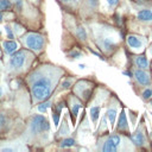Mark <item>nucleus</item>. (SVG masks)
<instances>
[{
	"label": "nucleus",
	"mask_w": 152,
	"mask_h": 152,
	"mask_svg": "<svg viewBox=\"0 0 152 152\" xmlns=\"http://www.w3.org/2000/svg\"><path fill=\"white\" fill-rule=\"evenodd\" d=\"M56 80L53 76V69L48 70H38L31 77L30 89L31 95L34 102L45 101L51 95Z\"/></svg>",
	"instance_id": "obj_1"
},
{
	"label": "nucleus",
	"mask_w": 152,
	"mask_h": 152,
	"mask_svg": "<svg viewBox=\"0 0 152 152\" xmlns=\"http://www.w3.org/2000/svg\"><path fill=\"white\" fill-rule=\"evenodd\" d=\"M23 45L28 49V50H32L33 52H39L44 49V45H45V38L39 34V33H36V32H30V33H26L25 36H23L20 38Z\"/></svg>",
	"instance_id": "obj_2"
},
{
	"label": "nucleus",
	"mask_w": 152,
	"mask_h": 152,
	"mask_svg": "<svg viewBox=\"0 0 152 152\" xmlns=\"http://www.w3.org/2000/svg\"><path fill=\"white\" fill-rule=\"evenodd\" d=\"M31 57V53H28L26 50H19L14 51L13 55L10 57L8 66L12 71H19L23 70L24 66L28 63V58Z\"/></svg>",
	"instance_id": "obj_3"
},
{
	"label": "nucleus",
	"mask_w": 152,
	"mask_h": 152,
	"mask_svg": "<svg viewBox=\"0 0 152 152\" xmlns=\"http://www.w3.org/2000/svg\"><path fill=\"white\" fill-rule=\"evenodd\" d=\"M28 125H30V132L34 135L46 133L50 129V125H49L48 119L44 115H39V114L31 116Z\"/></svg>",
	"instance_id": "obj_4"
},
{
	"label": "nucleus",
	"mask_w": 152,
	"mask_h": 152,
	"mask_svg": "<svg viewBox=\"0 0 152 152\" xmlns=\"http://www.w3.org/2000/svg\"><path fill=\"white\" fill-rule=\"evenodd\" d=\"M122 138L119 134H112L106 137L102 140L100 150L103 152H116L120 150V145L122 144Z\"/></svg>",
	"instance_id": "obj_5"
},
{
	"label": "nucleus",
	"mask_w": 152,
	"mask_h": 152,
	"mask_svg": "<svg viewBox=\"0 0 152 152\" xmlns=\"http://www.w3.org/2000/svg\"><path fill=\"white\" fill-rule=\"evenodd\" d=\"M126 42H127V45L131 48V50L137 51V52H141L146 44L145 38L135 36V34H128L126 38Z\"/></svg>",
	"instance_id": "obj_6"
},
{
	"label": "nucleus",
	"mask_w": 152,
	"mask_h": 152,
	"mask_svg": "<svg viewBox=\"0 0 152 152\" xmlns=\"http://www.w3.org/2000/svg\"><path fill=\"white\" fill-rule=\"evenodd\" d=\"M91 88H93V84L87 82V81H82L80 83L76 84L75 87V93L76 95H78L80 97H82L83 100H88L90 94H91Z\"/></svg>",
	"instance_id": "obj_7"
},
{
	"label": "nucleus",
	"mask_w": 152,
	"mask_h": 152,
	"mask_svg": "<svg viewBox=\"0 0 152 152\" xmlns=\"http://www.w3.org/2000/svg\"><path fill=\"white\" fill-rule=\"evenodd\" d=\"M99 45L102 48L103 51L110 52L116 48V40L113 36H104L102 37L101 42H99Z\"/></svg>",
	"instance_id": "obj_8"
},
{
	"label": "nucleus",
	"mask_w": 152,
	"mask_h": 152,
	"mask_svg": "<svg viewBox=\"0 0 152 152\" xmlns=\"http://www.w3.org/2000/svg\"><path fill=\"white\" fill-rule=\"evenodd\" d=\"M134 78L139 84H142V86H148L151 82L150 74L146 72L144 69H139V68L134 71Z\"/></svg>",
	"instance_id": "obj_9"
},
{
	"label": "nucleus",
	"mask_w": 152,
	"mask_h": 152,
	"mask_svg": "<svg viewBox=\"0 0 152 152\" xmlns=\"http://www.w3.org/2000/svg\"><path fill=\"white\" fill-rule=\"evenodd\" d=\"M131 140L134 145H137L138 147H142L146 145V138L144 135V133L141 131H137L131 135Z\"/></svg>",
	"instance_id": "obj_10"
},
{
	"label": "nucleus",
	"mask_w": 152,
	"mask_h": 152,
	"mask_svg": "<svg viewBox=\"0 0 152 152\" xmlns=\"http://www.w3.org/2000/svg\"><path fill=\"white\" fill-rule=\"evenodd\" d=\"M137 19L144 23H152V10L144 8L137 13Z\"/></svg>",
	"instance_id": "obj_11"
},
{
	"label": "nucleus",
	"mask_w": 152,
	"mask_h": 152,
	"mask_svg": "<svg viewBox=\"0 0 152 152\" xmlns=\"http://www.w3.org/2000/svg\"><path fill=\"white\" fill-rule=\"evenodd\" d=\"M2 48H4L5 53L11 55V53H13L14 51H17L18 44H17L14 40H12V39H10V40H4V42H2Z\"/></svg>",
	"instance_id": "obj_12"
},
{
	"label": "nucleus",
	"mask_w": 152,
	"mask_h": 152,
	"mask_svg": "<svg viewBox=\"0 0 152 152\" xmlns=\"http://www.w3.org/2000/svg\"><path fill=\"white\" fill-rule=\"evenodd\" d=\"M118 131L119 132H128V124H127V119H126V114L122 110L120 113L119 120H118Z\"/></svg>",
	"instance_id": "obj_13"
},
{
	"label": "nucleus",
	"mask_w": 152,
	"mask_h": 152,
	"mask_svg": "<svg viewBox=\"0 0 152 152\" xmlns=\"http://www.w3.org/2000/svg\"><path fill=\"white\" fill-rule=\"evenodd\" d=\"M134 63L135 65L139 68V69H144L146 70L148 66H150V63H148V59L144 56V55H138L134 57Z\"/></svg>",
	"instance_id": "obj_14"
},
{
	"label": "nucleus",
	"mask_w": 152,
	"mask_h": 152,
	"mask_svg": "<svg viewBox=\"0 0 152 152\" xmlns=\"http://www.w3.org/2000/svg\"><path fill=\"white\" fill-rule=\"evenodd\" d=\"M116 113H118V109H116V106L113 104L108 108L107 110V118H108V121L110 125H114V121H115V118H116Z\"/></svg>",
	"instance_id": "obj_15"
},
{
	"label": "nucleus",
	"mask_w": 152,
	"mask_h": 152,
	"mask_svg": "<svg viewBox=\"0 0 152 152\" xmlns=\"http://www.w3.org/2000/svg\"><path fill=\"white\" fill-rule=\"evenodd\" d=\"M80 108H81V102L77 101L76 99H71V100H70V109H71V113H72V115H74L75 118L77 116Z\"/></svg>",
	"instance_id": "obj_16"
},
{
	"label": "nucleus",
	"mask_w": 152,
	"mask_h": 152,
	"mask_svg": "<svg viewBox=\"0 0 152 152\" xmlns=\"http://www.w3.org/2000/svg\"><path fill=\"white\" fill-rule=\"evenodd\" d=\"M89 115H90L93 122L96 124V121H97V119H99V115H100V107H99V106H93V107H90V109H89Z\"/></svg>",
	"instance_id": "obj_17"
},
{
	"label": "nucleus",
	"mask_w": 152,
	"mask_h": 152,
	"mask_svg": "<svg viewBox=\"0 0 152 152\" xmlns=\"http://www.w3.org/2000/svg\"><path fill=\"white\" fill-rule=\"evenodd\" d=\"M62 108H63L62 103H58V104H56V106L53 107V109H52V116H53L55 125H58V121H59V113H61Z\"/></svg>",
	"instance_id": "obj_18"
},
{
	"label": "nucleus",
	"mask_w": 152,
	"mask_h": 152,
	"mask_svg": "<svg viewBox=\"0 0 152 152\" xmlns=\"http://www.w3.org/2000/svg\"><path fill=\"white\" fill-rule=\"evenodd\" d=\"M8 125V119L4 113H0V131L5 129Z\"/></svg>",
	"instance_id": "obj_19"
},
{
	"label": "nucleus",
	"mask_w": 152,
	"mask_h": 152,
	"mask_svg": "<svg viewBox=\"0 0 152 152\" xmlns=\"http://www.w3.org/2000/svg\"><path fill=\"white\" fill-rule=\"evenodd\" d=\"M75 145V140L72 138H66L61 141V147H71Z\"/></svg>",
	"instance_id": "obj_20"
},
{
	"label": "nucleus",
	"mask_w": 152,
	"mask_h": 152,
	"mask_svg": "<svg viewBox=\"0 0 152 152\" xmlns=\"http://www.w3.org/2000/svg\"><path fill=\"white\" fill-rule=\"evenodd\" d=\"M50 104H51V102H50V101H45V102H42L40 104H38L37 109H38V112H40V113H45V112H46V109L50 107Z\"/></svg>",
	"instance_id": "obj_21"
},
{
	"label": "nucleus",
	"mask_w": 152,
	"mask_h": 152,
	"mask_svg": "<svg viewBox=\"0 0 152 152\" xmlns=\"http://www.w3.org/2000/svg\"><path fill=\"white\" fill-rule=\"evenodd\" d=\"M11 7V1L10 0H0V12L1 11H7Z\"/></svg>",
	"instance_id": "obj_22"
},
{
	"label": "nucleus",
	"mask_w": 152,
	"mask_h": 152,
	"mask_svg": "<svg viewBox=\"0 0 152 152\" xmlns=\"http://www.w3.org/2000/svg\"><path fill=\"white\" fill-rule=\"evenodd\" d=\"M77 37H78L81 40H86V38H87V33H86V30H84L82 26H80V27L77 28Z\"/></svg>",
	"instance_id": "obj_23"
},
{
	"label": "nucleus",
	"mask_w": 152,
	"mask_h": 152,
	"mask_svg": "<svg viewBox=\"0 0 152 152\" xmlns=\"http://www.w3.org/2000/svg\"><path fill=\"white\" fill-rule=\"evenodd\" d=\"M151 96H152V89H151V88L145 89V90L142 91V94H141V97H142L144 100H148Z\"/></svg>",
	"instance_id": "obj_24"
},
{
	"label": "nucleus",
	"mask_w": 152,
	"mask_h": 152,
	"mask_svg": "<svg viewBox=\"0 0 152 152\" xmlns=\"http://www.w3.org/2000/svg\"><path fill=\"white\" fill-rule=\"evenodd\" d=\"M81 57V52H78V51H76V50H74V51H71L70 53H69V58L70 59H77V58H80Z\"/></svg>",
	"instance_id": "obj_25"
},
{
	"label": "nucleus",
	"mask_w": 152,
	"mask_h": 152,
	"mask_svg": "<svg viewBox=\"0 0 152 152\" xmlns=\"http://www.w3.org/2000/svg\"><path fill=\"white\" fill-rule=\"evenodd\" d=\"M5 31H6L7 38H10V39H13V38H14V34H13V32H12V30H11V27H10L8 25L5 26Z\"/></svg>",
	"instance_id": "obj_26"
},
{
	"label": "nucleus",
	"mask_w": 152,
	"mask_h": 152,
	"mask_svg": "<svg viewBox=\"0 0 152 152\" xmlns=\"http://www.w3.org/2000/svg\"><path fill=\"white\" fill-rule=\"evenodd\" d=\"M71 83H72V80H71V78L65 80V81L62 83V89H68V88H70Z\"/></svg>",
	"instance_id": "obj_27"
},
{
	"label": "nucleus",
	"mask_w": 152,
	"mask_h": 152,
	"mask_svg": "<svg viewBox=\"0 0 152 152\" xmlns=\"http://www.w3.org/2000/svg\"><path fill=\"white\" fill-rule=\"evenodd\" d=\"M107 4L109 7H115L119 4V0H107Z\"/></svg>",
	"instance_id": "obj_28"
},
{
	"label": "nucleus",
	"mask_w": 152,
	"mask_h": 152,
	"mask_svg": "<svg viewBox=\"0 0 152 152\" xmlns=\"http://www.w3.org/2000/svg\"><path fill=\"white\" fill-rule=\"evenodd\" d=\"M13 30H15V32H18V33H20V32L24 31V28L20 25H18V24H13Z\"/></svg>",
	"instance_id": "obj_29"
},
{
	"label": "nucleus",
	"mask_w": 152,
	"mask_h": 152,
	"mask_svg": "<svg viewBox=\"0 0 152 152\" xmlns=\"http://www.w3.org/2000/svg\"><path fill=\"white\" fill-rule=\"evenodd\" d=\"M97 2H99V0H88V4H89L90 7H95V6H97Z\"/></svg>",
	"instance_id": "obj_30"
},
{
	"label": "nucleus",
	"mask_w": 152,
	"mask_h": 152,
	"mask_svg": "<svg viewBox=\"0 0 152 152\" xmlns=\"http://www.w3.org/2000/svg\"><path fill=\"white\" fill-rule=\"evenodd\" d=\"M147 53H148V55H150V56L152 57V44H151V46H150V48L147 49Z\"/></svg>",
	"instance_id": "obj_31"
},
{
	"label": "nucleus",
	"mask_w": 152,
	"mask_h": 152,
	"mask_svg": "<svg viewBox=\"0 0 152 152\" xmlns=\"http://www.w3.org/2000/svg\"><path fill=\"white\" fill-rule=\"evenodd\" d=\"M124 74H125V75H127L128 77H132V74H131L129 71H124Z\"/></svg>",
	"instance_id": "obj_32"
},
{
	"label": "nucleus",
	"mask_w": 152,
	"mask_h": 152,
	"mask_svg": "<svg viewBox=\"0 0 152 152\" xmlns=\"http://www.w3.org/2000/svg\"><path fill=\"white\" fill-rule=\"evenodd\" d=\"M2 96H4V91H2V88L0 87V99H1Z\"/></svg>",
	"instance_id": "obj_33"
},
{
	"label": "nucleus",
	"mask_w": 152,
	"mask_h": 152,
	"mask_svg": "<svg viewBox=\"0 0 152 152\" xmlns=\"http://www.w3.org/2000/svg\"><path fill=\"white\" fill-rule=\"evenodd\" d=\"M78 68H80V69H84V68H86V65H84V64H80V65H78Z\"/></svg>",
	"instance_id": "obj_34"
},
{
	"label": "nucleus",
	"mask_w": 152,
	"mask_h": 152,
	"mask_svg": "<svg viewBox=\"0 0 152 152\" xmlns=\"http://www.w3.org/2000/svg\"><path fill=\"white\" fill-rule=\"evenodd\" d=\"M2 18H4V14H2V13H1V12H0V21H1V20H2Z\"/></svg>",
	"instance_id": "obj_35"
},
{
	"label": "nucleus",
	"mask_w": 152,
	"mask_h": 152,
	"mask_svg": "<svg viewBox=\"0 0 152 152\" xmlns=\"http://www.w3.org/2000/svg\"><path fill=\"white\" fill-rule=\"evenodd\" d=\"M61 1H63V2H70V1H72V0H61Z\"/></svg>",
	"instance_id": "obj_36"
},
{
	"label": "nucleus",
	"mask_w": 152,
	"mask_h": 152,
	"mask_svg": "<svg viewBox=\"0 0 152 152\" xmlns=\"http://www.w3.org/2000/svg\"><path fill=\"white\" fill-rule=\"evenodd\" d=\"M150 104H151V106H152V100H151V101H150Z\"/></svg>",
	"instance_id": "obj_37"
}]
</instances>
